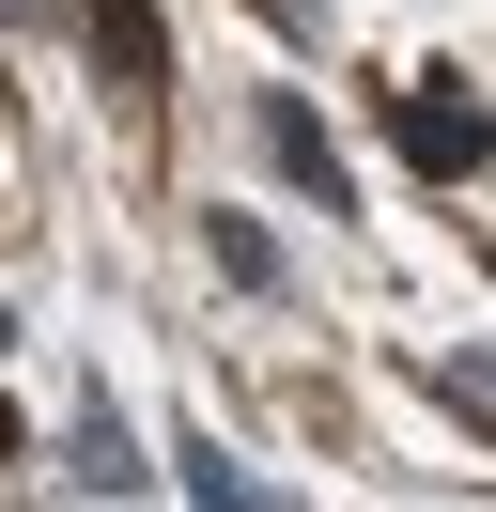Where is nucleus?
Here are the masks:
<instances>
[{
	"mask_svg": "<svg viewBox=\"0 0 496 512\" xmlns=\"http://www.w3.org/2000/svg\"><path fill=\"white\" fill-rule=\"evenodd\" d=\"M171 481H186V512H279L264 481L233 466V435H202V419H186V435H171Z\"/></svg>",
	"mask_w": 496,
	"mask_h": 512,
	"instance_id": "1",
	"label": "nucleus"
},
{
	"mask_svg": "<svg viewBox=\"0 0 496 512\" xmlns=\"http://www.w3.org/2000/svg\"><path fill=\"white\" fill-rule=\"evenodd\" d=\"M481 140H496V125H481V109L450 94V78H434V94L403 109V156H419V171H481Z\"/></svg>",
	"mask_w": 496,
	"mask_h": 512,
	"instance_id": "2",
	"label": "nucleus"
},
{
	"mask_svg": "<svg viewBox=\"0 0 496 512\" xmlns=\"http://www.w3.org/2000/svg\"><path fill=\"white\" fill-rule=\"evenodd\" d=\"M264 156H279V171H295V187H310V202H341V156H326V125H310V109H295V94H264Z\"/></svg>",
	"mask_w": 496,
	"mask_h": 512,
	"instance_id": "3",
	"label": "nucleus"
},
{
	"mask_svg": "<svg viewBox=\"0 0 496 512\" xmlns=\"http://www.w3.org/2000/svg\"><path fill=\"white\" fill-rule=\"evenodd\" d=\"M0 342H16V326H0Z\"/></svg>",
	"mask_w": 496,
	"mask_h": 512,
	"instance_id": "4",
	"label": "nucleus"
}]
</instances>
